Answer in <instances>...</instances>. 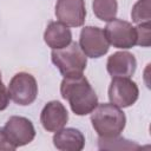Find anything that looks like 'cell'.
<instances>
[{
    "label": "cell",
    "mask_w": 151,
    "mask_h": 151,
    "mask_svg": "<svg viewBox=\"0 0 151 151\" xmlns=\"http://www.w3.org/2000/svg\"><path fill=\"white\" fill-rule=\"evenodd\" d=\"M60 93L77 116H86L98 105V97L90 81L83 74L64 78L60 84Z\"/></svg>",
    "instance_id": "1"
},
{
    "label": "cell",
    "mask_w": 151,
    "mask_h": 151,
    "mask_svg": "<svg viewBox=\"0 0 151 151\" xmlns=\"http://www.w3.org/2000/svg\"><path fill=\"white\" fill-rule=\"evenodd\" d=\"M91 123L99 137H113L123 132L126 117L120 107L112 103L98 104L91 112Z\"/></svg>",
    "instance_id": "2"
},
{
    "label": "cell",
    "mask_w": 151,
    "mask_h": 151,
    "mask_svg": "<svg viewBox=\"0 0 151 151\" xmlns=\"http://www.w3.org/2000/svg\"><path fill=\"white\" fill-rule=\"evenodd\" d=\"M51 59L64 78L83 74L87 65V57L76 41L63 48L52 50Z\"/></svg>",
    "instance_id": "3"
},
{
    "label": "cell",
    "mask_w": 151,
    "mask_h": 151,
    "mask_svg": "<svg viewBox=\"0 0 151 151\" xmlns=\"http://www.w3.org/2000/svg\"><path fill=\"white\" fill-rule=\"evenodd\" d=\"M9 98L18 105L26 106L32 104L38 96V84L35 78L26 72H19L9 81Z\"/></svg>",
    "instance_id": "4"
},
{
    "label": "cell",
    "mask_w": 151,
    "mask_h": 151,
    "mask_svg": "<svg viewBox=\"0 0 151 151\" xmlns=\"http://www.w3.org/2000/svg\"><path fill=\"white\" fill-rule=\"evenodd\" d=\"M104 32L109 44L116 48L127 50L136 45V28L129 21L122 19H113L107 21Z\"/></svg>",
    "instance_id": "5"
},
{
    "label": "cell",
    "mask_w": 151,
    "mask_h": 151,
    "mask_svg": "<svg viewBox=\"0 0 151 151\" xmlns=\"http://www.w3.org/2000/svg\"><path fill=\"white\" fill-rule=\"evenodd\" d=\"M139 96L138 86L130 78L113 77L109 86V99L118 107H129L133 105Z\"/></svg>",
    "instance_id": "6"
},
{
    "label": "cell",
    "mask_w": 151,
    "mask_h": 151,
    "mask_svg": "<svg viewBox=\"0 0 151 151\" xmlns=\"http://www.w3.org/2000/svg\"><path fill=\"white\" fill-rule=\"evenodd\" d=\"M79 46L85 55L90 58H100L110 48L104 29L96 26H85L81 29Z\"/></svg>",
    "instance_id": "7"
},
{
    "label": "cell",
    "mask_w": 151,
    "mask_h": 151,
    "mask_svg": "<svg viewBox=\"0 0 151 151\" xmlns=\"http://www.w3.org/2000/svg\"><path fill=\"white\" fill-rule=\"evenodd\" d=\"M4 132L15 149L27 145L35 137V129L32 122L20 116H12L5 124Z\"/></svg>",
    "instance_id": "8"
},
{
    "label": "cell",
    "mask_w": 151,
    "mask_h": 151,
    "mask_svg": "<svg viewBox=\"0 0 151 151\" xmlns=\"http://www.w3.org/2000/svg\"><path fill=\"white\" fill-rule=\"evenodd\" d=\"M57 19L68 27H80L84 25L86 8L84 0H57Z\"/></svg>",
    "instance_id": "9"
},
{
    "label": "cell",
    "mask_w": 151,
    "mask_h": 151,
    "mask_svg": "<svg viewBox=\"0 0 151 151\" xmlns=\"http://www.w3.org/2000/svg\"><path fill=\"white\" fill-rule=\"evenodd\" d=\"M68 120V112L66 107L58 100L48 101L41 113L40 122L42 127L48 132H57L61 130Z\"/></svg>",
    "instance_id": "10"
},
{
    "label": "cell",
    "mask_w": 151,
    "mask_h": 151,
    "mask_svg": "<svg viewBox=\"0 0 151 151\" xmlns=\"http://www.w3.org/2000/svg\"><path fill=\"white\" fill-rule=\"evenodd\" d=\"M137 67V60L134 55L126 51H120L111 54L106 63L109 74L113 77L130 78Z\"/></svg>",
    "instance_id": "11"
},
{
    "label": "cell",
    "mask_w": 151,
    "mask_h": 151,
    "mask_svg": "<svg viewBox=\"0 0 151 151\" xmlns=\"http://www.w3.org/2000/svg\"><path fill=\"white\" fill-rule=\"evenodd\" d=\"M53 144L60 151H80L85 146V137L77 129L63 127L54 133Z\"/></svg>",
    "instance_id": "12"
},
{
    "label": "cell",
    "mask_w": 151,
    "mask_h": 151,
    "mask_svg": "<svg viewBox=\"0 0 151 151\" xmlns=\"http://www.w3.org/2000/svg\"><path fill=\"white\" fill-rule=\"evenodd\" d=\"M44 40L48 47L58 50L67 46L72 41V33L68 26L63 22L51 21L44 32Z\"/></svg>",
    "instance_id": "13"
},
{
    "label": "cell",
    "mask_w": 151,
    "mask_h": 151,
    "mask_svg": "<svg viewBox=\"0 0 151 151\" xmlns=\"http://www.w3.org/2000/svg\"><path fill=\"white\" fill-rule=\"evenodd\" d=\"M98 147L100 150H137L140 146L118 134L113 137H99Z\"/></svg>",
    "instance_id": "14"
},
{
    "label": "cell",
    "mask_w": 151,
    "mask_h": 151,
    "mask_svg": "<svg viewBox=\"0 0 151 151\" xmlns=\"http://www.w3.org/2000/svg\"><path fill=\"white\" fill-rule=\"evenodd\" d=\"M92 8L94 15L103 21H111L116 19L118 4L117 0H93Z\"/></svg>",
    "instance_id": "15"
},
{
    "label": "cell",
    "mask_w": 151,
    "mask_h": 151,
    "mask_svg": "<svg viewBox=\"0 0 151 151\" xmlns=\"http://www.w3.org/2000/svg\"><path fill=\"white\" fill-rule=\"evenodd\" d=\"M151 4L150 0H138L131 11L132 21L138 24L150 22L151 20Z\"/></svg>",
    "instance_id": "16"
},
{
    "label": "cell",
    "mask_w": 151,
    "mask_h": 151,
    "mask_svg": "<svg viewBox=\"0 0 151 151\" xmlns=\"http://www.w3.org/2000/svg\"><path fill=\"white\" fill-rule=\"evenodd\" d=\"M134 28L137 34L136 45H139L142 47H149L151 44V24H138V26Z\"/></svg>",
    "instance_id": "17"
},
{
    "label": "cell",
    "mask_w": 151,
    "mask_h": 151,
    "mask_svg": "<svg viewBox=\"0 0 151 151\" xmlns=\"http://www.w3.org/2000/svg\"><path fill=\"white\" fill-rule=\"evenodd\" d=\"M9 104V93L8 88L4 85L2 80H0V111H4L7 109Z\"/></svg>",
    "instance_id": "18"
},
{
    "label": "cell",
    "mask_w": 151,
    "mask_h": 151,
    "mask_svg": "<svg viewBox=\"0 0 151 151\" xmlns=\"http://www.w3.org/2000/svg\"><path fill=\"white\" fill-rule=\"evenodd\" d=\"M0 150H11V151L15 150V147L7 139V137L4 132V129H0Z\"/></svg>",
    "instance_id": "19"
},
{
    "label": "cell",
    "mask_w": 151,
    "mask_h": 151,
    "mask_svg": "<svg viewBox=\"0 0 151 151\" xmlns=\"http://www.w3.org/2000/svg\"><path fill=\"white\" fill-rule=\"evenodd\" d=\"M0 80H1V72H0Z\"/></svg>",
    "instance_id": "20"
}]
</instances>
